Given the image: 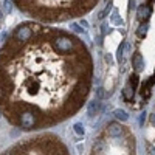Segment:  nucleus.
I'll return each mask as SVG.
<instances>
[{"label": "nucleus", "mask_w": 155, "mask_h": 155, "mask_svg": "<svg viewBox=\"0 0 155 155\" xmlns=\"http://www.w3.org/2000/svg\"><path fill=\"white\" fill-rule=\"evenodd\" d=\"M17 6L34 17L56 22L92 9L96 0H16Z\"/></svg>", "instance_id": "obj_2"}, {"label": "nucleus", "mask_w": 155, "mask_h": 155, "mask_svg": "<svg viewBox=\"0 0 155 155\" xmlns=\"http://www.w3.org/2000/svg\"><path fill=\"white\" fill-rule=\"evenodd\" d=\"M73 30H74L76 33H81V28H79V27H78V25H76V23H73Z\"/></svg>", "instance_id": "obj_18"}, {"label": "nucleus", "mask_w": 155, "mask_h": 155, "mask_svg": "<svg viewBox=\"0 0 155 155\" xmlns=\"http://www.w3.org/2000/svg\"><path fill=\"white\" fill-rule=\"evenodd\" d=\"M110 9H112V5L109 3V5H107V6L104 8V11H102L101 14H99V19H104V17H106V16L109 14V12H110Z\"/></svg>", "instance_id": "obj_14"}, {"label": "nucleus", "mask_w": 155, "mask_h": 155, "mask_svg": "<svg viewBox=\"0 0 155 155\" xmlns=\"http://www.w3.org/2000/svg\"><path fill=\"white\" fill-rule=\"evenodd\" d=\"M113 115H115L118 120H121V121H127V120H129V115H127L124 110H121V109H116V110L113 112Z\"/></svg>", "instance_id": "obj_8"}, {"label": "nucleus", "mask_w": 155, "mask_h": 155, "mask_svg": "<svg viewBox=\"0 0 155 155\" xmlns=\"http://www.w3.org/2000/svg\"><path fill=\"white\" fill-rule=\"evenodd\" d=\"M138 74H132L130 76V87H134V90L137 88V85H138Z\"/></svg>", "instance_id": "obj_13"}, {"label": "nucleus", "mask_w": 155, "mask_h": 155, "mask_svg": "<svg viewBox=\"0 0 155 155\" xmlns=\"http://www.w3.org/2000/svg\"><path fill=\"white\" fill-rule=\"evenodd\" d=\"M124 47H126V45H121V47L118 48V61H121V59H123V53H124Z\"/></svg>", "instance_id": "obj_16"}, {"label": "nucleus", "mask_w": 155, "mask_h": 155, "mask_svg": "<svg viewBox=\"0 0 155 155\" xmlns=\"http://www.w3.org/2000/svg\"><path fill=\"white\" fill-rule=\"evenodd\" d=\"M150 12H152V8H150L149 5H141V6L138 8V17L143 19V20H146V19H149Z\"/></svg>", "instance_id": "obj_5"}, {"label": "nucleus", "mask_w": 155, "mask_h": 155, "mask_svg": "<svg viewBox=\"0 0 155 155\" xmlns=\"http://www.w3.org/2000/svg\"><path fill=\"white\" fill-rule=\"evenodd\" d=\"M109 135L113 137V138H118L123 135V127L116 123H110L109 124Z\"/></svg>", "instance_id": "obj_4"}, {"label": "nucleus", "mask_w": 155, "mask_h": 155, "mask_svg": "<svg viewBox=\"0 0 155 155\" xmlns=\"http://www.w3.org/2000/svg\"><path fill=\"white\" fill-rule=\"evenodd\" d=\"M134 92H135V90L130 87V85H127L126 88H124V92H123V95H124V98L127 99V101H130L132 98H134Z\"/></svg>", "instance_id": "obj_9"}, {"label": "nucleus", "mask_w": 155, "mask_h": 155, "mask_svg": "<svg viewBox=\"0 0 155 155\" xmlns=\"http://www.w3.org/2000/svg\"><path fill=\"white\" fill-rule=\"evenodd\" d=\"M98 110H99V102L98 101H92L88 104V115L90 116H95L98 113Z\"/></svg>", "instance_id": "obj_7"}, {"label": "nucleus", "mask_w": 155, "mask_h": 155, "mask_svg": "<svg viewBox=\"0 0 155 155\" xmlns=\"http://www.w3.org/2000/svg\"><path fill=\"white\" fill-rule=\"evenodd\" d=\"M147 23H141L140 27H138V30H137V34L140 36V37H144L146 34H147Z\"/></svg>", "instance_id": "obj_10"}, {"label": "nucleus", "mask_w": 155, "mask_h": 155, "mask_svg": "<svg viewBox=\"0 0 155 155\" xmlns=\"http://www.w3.org/2000/svg\"><path fill=\"white\" fill-rule=\"evenodd\" d=\"M153 81H155V78L152 76L150 79L147 81V82H144V85H143V95H146L147 92H149V88L152 87V84H153Z\"/></svg>", "instance_id": "obj_11"}, {"label": "nucleus", "mask_w": 155, "mask_h": 155, "mask_svg": "<svg viewBox=\"0 0 155 155\" xmlns=\"http://www.w3.org/2000/svg\"><path fill=\"white\" fill-rule=\"evenodd\" d=\"M73 130H74L78 135H84V127H82L81 123H76V124L73 126Z\"/></svg>", "instance_id": "obj_12"}, {"label": "nucleus", "mask_w": 155, "mask_h": 155, "mask_svg": "<svg viewBox=\"0 0 155 155\" xmlns=\"http://www.w3.org/2000/svg\"><path fill=\"white\" fill-rule=\"evenodd\" d=\"M150 123L155 126V113H152V115H150Z\"/></svg>", "instance_id": "obj_19"}, {"label": "nucleus", "mask_w": 155, "mask_h": 155, "mask_svg": "<svg viewBox=\"0 0 155 155\" xmlns=\"http://www.w3.org/2000/svg\"><path fill=\"white\" fill-rule=\"evenodd\" d=\"M144 120H146V113H143V115H141V118H140V124L141 126H144Z\"/></svg>", "instance_id": "obj_17"}, {"label": "nucleus", "mask_w": 155, "mask_h": 155, "mask_svg": "<svg viewBox=\"0 0 155 155\" xmlns=\"http://www.w3.org/2000/svg\"><path fill=\"white\" fill-rule=\"evenodd\" d=\"M143 58H141V54L140 53H137L135 56H134V68H135V71L138 73V71H141L143 70Z\"/></svg>", "instance_id": "obj_6"}, {"label": "nucleus", "mask_w": 155, "mask_h": 155, "mask_svg": "<svg viewBox=\"0 0 155 155\" xmlns=\"http://www.w3.org/2000/svg\"><path fill=\"white\" fill-rule=\"evenodd\" d=\"M106 96H107V93L104 92V88H98V98L102 99V98H106Z\"/></svg>", "instance_id": "obj_15"}, {"label": "nucleus", "mask_w": 155, "mask_h": 155, "mask_svg": "<svg viewBox=\"0 0 155 155\" xmlns=\"http://www.w3.org/2000/svg\"><path fill=\"white\" fill-rule=\"evenodd\" d=\"M90 84L85 45L62 31L25 23L0 50V110L23 130L67 120L84 104Z\"/></svg>", "instance_id": "obj_1"}, {"label": "nucleus", "mask_w": 155, "mask_h": 155, "mask_svg": "<svg viewBox=\"0 0 155 155\" xmlns=\"http://www.w3.org/2000/svg\"><path fill=\"white\" fill-rule=\"evenodd\" d=\"M0 155H68V152L59 138L42 135L19 143Z\"/></svg>", "instance_id": "obj_3"}]
</instances>
